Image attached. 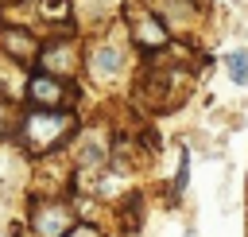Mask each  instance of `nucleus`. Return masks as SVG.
<instances>
[{
	"instance_id": "f257e3e1",
	"label": "nucleus",
	"mask_w": 248,
	"mask_h": 237,
	"mask_svg": "<svg viewBox=\"0 0 248 237\" xmlns=\"http://www.w3.org/2000/svg\"><path fill=\"white\" fill-rule=\"evenodd\" d=\"M78 128H81L78 109H23V117L12 132V148L19 155H27L31 163H39V159L62 155Z\"/></svg>"
},
{
	"instance_id": "f03ea898",
	"label": "nucleus",
	"mask_w": 248,
	"mask_h": 237,
	"mask_svg": "<svg viewBox=\"0 0 248 237\" xmlns=\"http://www.w3.org/2000/svg\"><path fill=\"white\" fill-rule=\"evenodd\" d=\"M136 62V47L128 43L124 35V23L120 16L85 31V58H81V82H93V85H116L124 82V74L132 70Z\"/></svg>"
},
{
	"instance_id": "7ed1b4c3",
	"label": "nucleus",
	"mask_w": 248,
	"mask_h": 237,
	"mask_svg": "<svg viewBox=\"0 0 248 237\" xmlns=\"http://www.w3.org/2000/svg\"><path fill=\"white\" fill-rule=\"evenodd\" d=\"M81 221V206L74 194H31L23 202V225L31 237H66Z\"/></svg>"
},
{
	"instance_id": "20e7f679",
	"label": "nucleus",
	"mask_w": 248,
	"mask_h": 237,
	"mask_svg": "<svg viewBox=\"0 0 248 237\" xmlns=\"http://www.w3.org/2000/svg\"><path fill=\"white\" fill-rule=\"evenodd\" d=\"M116 16H120V23H124V35H128V43L136 47V54H163V51H170L178 39L167 31V23L147 8V0H124L120 8H116Z\"/></svg>"
},
{
	"instance_id": "39448f33",
	"label": "nucleus",
	"mask_w": 248,
	"mask_h": 237,
	"mask_svg": "<svg viewBox=\"0 0 248 237\" xmlns=\"http://www.w3.org/2000/svg\"><path fill=\"white\" fill-rule=\"evenodd\" d=\"M81 58H85V31L62 27V31H50L43 39V54H39L35 70L66 78V82H81Z\"/></svg>"
},
{
	"instance_id": "423d86ee",
	"label": "nucleus",
	"mask_w": 248,
	"mask_h": 237,
	"mask_svg": "<svg viewBox=\"0 0 248 237\" xmlns=\"http://www.w3.org/2000/svg\"><path fill=\"white\" fill-rule=\"evenodd\" d=\"M19 101H23V109H78L81 113L85 89H81V82H66V78L31 70V74H23Z\"/></svg>"
},
{
	"instance_id": "0eeeda50",
	"label": "nucleus",
	"mask_w": 248,
	"mask_h": 237,
	"mask_svg": "<svg viewBox=\"0 0 248 237\" xmlns=\"http://www.w3.org/2000/svg\"><path fill=\"white\" fill-rule=\"evenodd\" d=\"M112 140H116V128L112 124H85L74 132L70 148H66V159L74 167V175H89V171H101L108 167L112 159Z\"/></svg>"
},
{
	"instance_id": "6e6552de",
	"label": "nucleus",
	"mask_w": 248,
	"mask_h": 237,
	"mask_svg": "<svg viewBox=\"0 0 248 237\" xmlns=\"http://www.w3.org/2000/svg\"><path fill=\"white\" fill-rule=\"evenodd\" d=\"M147 8L167 23V31L186 43L198 35V27H205L209 19V0H147Z\"/></svg>"
},
{
	"instance_id": "1a4fd4ad",
	"label": "nucleus",
	"mask_w": 248,
	"mask_h": 237,
	"mask_svg": "<svg viewBox=\"0 0 248 237\" xmlns=\"http://www.w3.org/2000/svg\"><path fill=\"white\" fill-rule=\"evenodd\" d=\"M43 31L39 27H16V23H0V58L12 62L16 70L31 74L39 66V54H43Z\"/></svg>"
},
{
	"instance_id": "9d476101",
	"label": "nucleus",
	"mask_w": 248,
	"mask_h": 237,
	"mask_svg": "<svg viewBox=\"0 0 248 237\" xmlns=\"http://www.w3.org/2000/svg\"><path fill=\"white\" fill-rule=\"evenodd\" d=\"M19 117H23V101H19V93L8 89V85H0V144H12V132H16Z\"/></svg>"
},
{
	"instance_id": "9b49d317",
	"label": "nucleus",
	"mask_w": 248,
	"mask_h": 237,
	"mask_svg": "<svg viewBox=\"0 0 248 237\" xmlns=\"http://www.w3.org/2000/svg\"><path fill=\"white\" fill-rule=\"evenodd\" d=\"M221 70L236 89H248V43H236L221 54Z\"/></svg>"
},
{
	"instance_id": "f8f14e48",
	"label": "nucleus",
	"mask_w": 248,
	"mask_h": 237,
	"mask_svg": "<svg viewBox=\"0 0 248 237\" xmlns=\"http://www.w3.org/2000/svg\"><path fill=\"white\" fill-rule=\"evenodd\" d=\"M66 237H112V233H108L105 225H97L93 218H81V221H78V225H74Z\"/></svg>"
}]
</instances>
